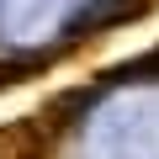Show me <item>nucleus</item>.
Masks as SVG:
<instances>
[{"mask_svg": "<svg viewBox=\"0 0 159 159\" xmlns=\"http://www.w3.org/2000/svg\"><path fill=\"white\" fill-rule=\"evenodd\" d=\"M0 159H53V133L37 117L0 122Z\"/></svg>", "mask_w": 159, "mask_h": 159, "instance_id": "1", "label": "nucleus"}, {"mask_svg": "<svg viewBox=\"0 0 159 159\" xmlns=\"http://www.w3.org/2000/svg\"><path fill=\"white\" fill-rule=\"evenodd\" d=\"M148 6L154 0H90L74 16L69 37H90V32H106V27H122V21H138V16H148Z\"/></svg>", "mask_w": 159, "mask_h": 159, "instance_id": "2", "label": "nucleus"}, {"mask_svg": "<svg viewBox=\"0 0 159 159\" xmlns=\"http://www.w3.org/2000/svg\"><path fill=\"white\" fill-rule=\"evenodd\" d=\"M48 64H53V53H27V58H0V90H11V85H21V80L43 74Z\"/></svg>", "mask_w": 159, "mask_h": 159, "instance_id": "3", "label": "nucleus"}, {"mask_svg": "<svg viewBox=\"0 0 159 159\" xmlns=\"http://www.w3.org/2000/svg\"><path fill=\"white\" fill-rule=\"evenodd\" d=\"M101 80H106V85H111V80H159V48H154V53L127 58L122 69H111V74H101Z\"/></svg>", "mask_w": 159, "mask_h": 159, "instance_id": "4", "label": "nucleus"}]
</instances>
